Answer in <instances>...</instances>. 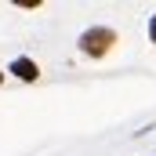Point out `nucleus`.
Returning <instances> with one entry per match:
<instances>
[{
    "label": "nucleus",
    "instance_id": "obj_1",
    "mask_svg": "<svg viewBox=\"0 0 156 156\" xmlns=\"http://www.w3.org/2000/svg\"><path fill=\"white\" fill-rule=\"evenodd\" d=\"M113 44H116V33H113V29L94 26V29H87V33L80 37V51H83V55H91V58H102Z\"/></svg>",
    "mask_w": 156,
    "mask_h": 156
},
{
    "label": "nucleus",
    "instance_id": "obj_2",
    "mask_svg": "<svg viewBox=\"0 0 156 156\" xmlns=\"http://www.w3.org/2000/svg\"><path fill=\"white\" fill-rule=\"evenodd\" d=\"M11 73H15L18 80H26V83H33V80L40 76V69H37L33 58H15V62H11Z\"/></svg>",
    "mask_w": 156,
    "mask_h": 156
},
{
    "label": "nucleus",
    "instance_id": "obj_3",
    "mask_svg": "<svg viewBox=\"0 0 156 156\" xmlns=\"http://www.w3.org/2000/svg\"><path fill=\"white\" fill-rule=\"evenodd\" d=\"M149 40L156 44V15H153V22H149Z\"/></svg>",
    "mask_w": 156,
    "mask_h": 156
},
{
    "label": "nucleus",
    "instance_id": "obj_4",
    "mask_svg": "<svg viewBox=\"0 0 156 156\" xmlns=\"http://www.w3.org/2000/svg\"><path fill=\"white\" fill-rule=\"evenodd\" d=\"M0 80H4V73H0Z\"/></svg>",
    "mask_w": 156,
    "mask_h": 156
}]
</instances>
